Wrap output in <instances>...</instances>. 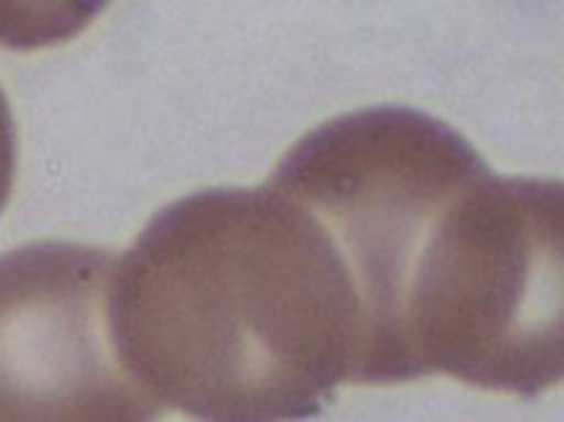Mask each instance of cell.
<instances>
[{"instance_id":"6da1fadb","label":"cell","mask_w":564,"mask_h":422,"mask_svg":"<svg viewBox=\"0 0 564 422\" xmlns=\"http://www.w3.org/2000/svg\"><path fill=\"white\" fill-rule=\"evenodd\" d=\"M129 372L196 422H301L362 376V304L332 230L278 183L189 193L116 260Z\"/></svg>"},{"instance_id":"7a4b0ae2","label":"cell","mask_w":564,"mask_h":422,"mask_svg":"<svg viewBox=\"0 0 564 422\" xmlns=\"http://www.w3.org/2000/svg\"><path fill=\"white\" fill-rule=\"evenodd\" d=\"M564 183L497 176L456 129L389 244L369 386L449 376L534 399L564 376Z\"/></svg>"},{"instance_id":"3957f363","label":"cell","mask_w":564,"mask_h":422,"mask_svg":"<svg viewBox=\"0 0 564 422\" xmlns=\"http://www.w3.org/2000/svg\"><path fill=\"white\" fill-rule=\"evenodd\" d=\"M119 253L41 240L0 253V422H160L166 405L119 355Z\"/></svg>"},{"instance_id":"277c9868","label":"cell","mask_w":564,"mask_h":422,"mask_svg":"<svg viewBox=\"0 0 564 422\" xmlns=\"http://www.w3.org/2000/svg\"><path fill=\"white\" fill-rule=\"evenodd\" d=\"M109 0H0V47L41 51L78 37Z\"/></svg>"},{"instance_id":"5b68a950","label":"cell","mask_w":564,"mask_h":422,"mask_svg":"<svg viewBox=\"0 0 564 422\" xmlns=\"http://www.w3.org/2000/svg\"><path fill=\"white\" fill-rule=\"evenodd\" d=\"M14 173H18V129H14L8 95L0 88V214H4V206L11 199Z\"/></svg>"}]
</instances>
